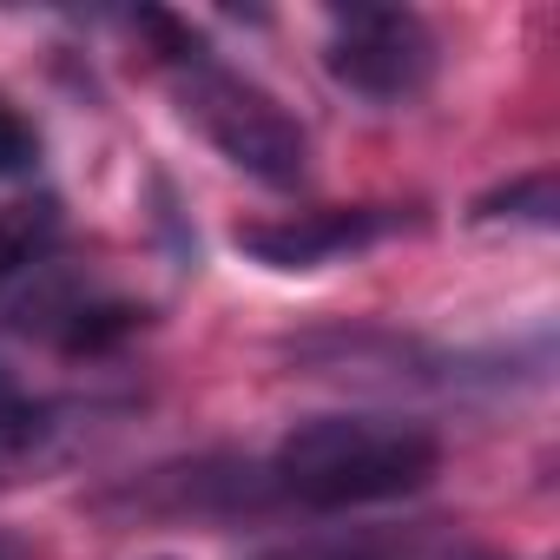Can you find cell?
<instances>
[{
    "label": "cell",
    "mask_w": 560,
    "mask_h": 560,
    "mask_svg": "<svg viewBox=\"0 0 560 560\" xmlns=\"http://www.w3.org/2000/svg\"><path fill=\"white\" fill-rule=\"evenodd\" d=\"M442 468V442L422 422L402 416H311L277 442L270 481L298 508L343 514V508H376L429 488Z\"/></svg>",
    "instance_id": "1"
},
{
    "label": "cell",
    "mask_w": 560,
    "mask_h": 560,
    "mask_svg": "<svg viewBox=\"0 0 560 560\" xmlns=\"http://www.w3.org/2000/svg\"><path fill=\"white\" fill-rule=\"evenodd\" d=\"M139 27L159 40V60H165V73H172V93H178L185 119H191L237 172H250V178L270 185V191H291V185L311 178V139H304V126L277 106L257 80H244L237 67H224V60L211 54V40L191 34V27L172 21V14H139Z\"/></svg>",
    "instance_id": "2"
},
{
    "label": "cell",
    "mask_w": 560,
    "mask_h": 560,
    "mask_svg": "<svg viewBox=\"0 0 560 560\" xmlns=\"http://www.w3.org/2000/svg\"><path fill=\"white\" fill-rule=\"evenodd\" d=\"M324 67L343 93H357L370 106H396V100H416L429 86L435 34L409 8H337L330 40H324Z\"/></svg>",
    "instance_id": "3"
},
{
    "label": "cell",
    "mask_w": 560,
    "mask_h": 560,
    "mask_svg": "<svg viewBox=\"0 0 560 560\" xmlns=\"http://www.w3.org/2000/svg\"><path fill=\"white\" fill-rule=\"evenodd\" d=\"M409 224H416V211H402V205H330V211L237 224V250L257 257L264 270H324V264L357 257Z\"/></svg>",
    "instance_id": "4"
},
{
    "label": "cell",
    "mask_w": 560,
    "mask_h": 560,
    "mask_svg": "<svg viewBox=\"0 0 560 560\" xmlns=\"http://www.w3.org/2000/svg\"><path fill=\"white\" fill-rule=\"evenodd\" d=\"M60 257V205L54 198H21L0 211V304L21 298L34 277H47Z\"/></svg>",
    "instance_id": "5"
},
{
    "label": "cell",
    "mask_w": 560,
    "mask_h": 560,
    "mask_svg": "<svg viewBox=\"0 0 560 560\" xmlns=\"http://www.w3.org/2000/svg\"><path fill=\"white\" fill-rule=\"evenodd\" d=\"M60 435H67L60 409L27 396L8 370H0V481H27L34 468H47Z\"/></svg>",
    "instance_id": "6"
},
{
    "label": "cell",
    "mask_w": 560,
    "mask_h": 560,
    "mask_svg": "<svg viewBox=\"0 0 560 560\" xmlns=\"http://www.w3.org/2000/svg\"><path fill=\"white\" fill-rule=\"evenodd\" d=\"M475 218L488 224V218H521V224H553L560 218V198H553V172H534V178H514V185H501V191H488L481 205H475Z\"/></svg>",
    "instance_id": "7"
},
{
    "label": "cell",
    "mask_w": 560,
    "mask_h": 560,
    "mask_svg": "<svg viewBox=\"0 0 560 560\" xmlns=\"http://www.w3.org/2000/svg\"><path fill=\"white\" fill-rule=\"evenodd\" d=\"M34 165H40V132L27 126L21 106L0 100V178H27Z\"/></svg>",
    "instance_id": "8"
},
{
    "label": "cell",
    "mask_w": 560,
    "mask_h": 560,
    "mask_svg": "<svg viewBox=\"0 0 560 560\" xmlns=\"http://www.w3.org/2000/svg\"><path fill=\"white\" fill-rule=\"evenodd\" d=\"M257 560H383L376 547H343V540H298V547H270Z\"/></svg>",
    "instance_id": "9"
},
{
    "label": "cell",
    "mask_w": 560,
    "mask_h": 560,
    "mask_svg": "<svg viewBox=\"0 0 560 560\" xmlns=\"http://www.w3.org/2000/svg\"><path fill=\"white\" fill-rule=\"evenodd\" d=\"M0 560H27V553H21V540H8V534H0Z\"/></svg>",
    "instance_id": "10"
},
{
    "label": "cell",
    "mask_w": 560,
    "mask_h": 560,
    "mask_svg": "<svg viewBox=\"0 0 560 560\" xmlns=\"http://www.w3.org/2000/svg\"><path fill=\"white\" fill-rule=\"evenodd\" d=\"M448 560H501V553H448Z\"/></svg>",
    "instance_id": "11"
}]
</instances>
